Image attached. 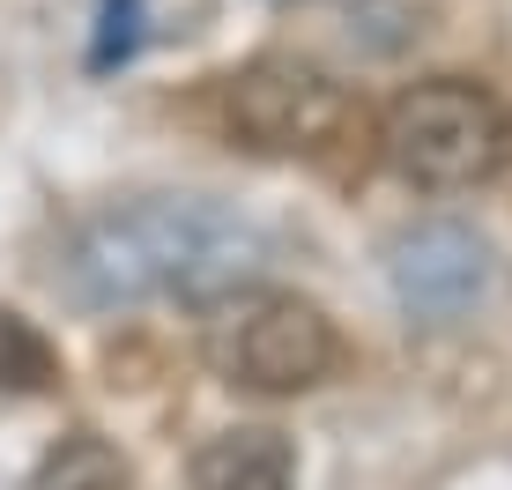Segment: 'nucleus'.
<instances>
[{
    "instance_id": "7ed1b4c3",
    "label": "nucleus",
    "mask_w": 512,
    "mask_h": 490,
    "mask_svg": "<svg viewBox=\"0 0 512 490\" xmlns=\"http://www.w3.org/2000/svg\"><path fill=\"white\" fill-rule=\"evenodd\" d=\"M342 357L327 312L305 305V297H282V290H231L216 297V320H208V364H216L231 387L253 394H305L320 387Z\"/></svg>"
},
{
    "instance_id": "20e7f679",
    "label": "nucleus",
    "mask_w": 512,
    "mask_h": 490,
    "mask_svg": "<svg viewBox=\"0 0 512 490\" xmlns=\"http://www.w3.org/2000/svg\"><path fill=\"white\" fill-rule=\"evenodd\" d=\"M223 119L245 149H268V156H297V149H327L349 119L342 82H327L320 67H297V60H253L245 75H231L223 90Z\"/></svg>"
},
{
    "instance_id": "f03ea898",
    "label": "nucleus",
    "mask_w": 512,
    "mask_h": 490,
    "mask_svg": "<svg viewBox=\"0 0 512 490\" xmlns=\"http://www.w3.org/2000/svg\"><path fill=\"white\" fill-rule=\"evenodd\" d=\"M379 149L386 164L409 186H431V194H461V186H483L490 171L505 164L512 149V119L505 104L475 82H416L386 104L379 119Z\"/></svg>"
},
{
    "instance_id": "0eeeda50",
    "label": "nucleus",
    "mask_w": 512,
    "mask_h": 490,
    "mask_svg": "<svg viewBox=\"0 0 512 490\" xmlns=\"http://www.w3.org/2000/svg\"><path fill=\"white\" fill-rule=\"evenodd\" d=\"M30 490H134V468L119 461L104 439H90V431H75V439H60L45 453L38 483Z\"/></svg>"
},
{
    "instance_id": "f257e3e1",
    "label": "nucleus",
    "mask_w": 512,
    "mask_h": 490,
    "mask_svg": "<svg viewBox=\"0 0 512 490\" xmlns=\"http://www.w3.org/2000/svg\"><path fill=\"white\" fill-rule=\"evenodd\" d=\"M268 238L216 201H134L97 216L67 245V290L82 305H141V297H231L260 275Z\"/></svg>"
},
{
    "instance_id": "1a4fd4ad",
    "label": "nucleus",
    "mask_w": 512,
    "mask_h": 490,
    "mask_svg": "<svg viewBox=\"0 0 512 490\" xmlns=\"http://www.w3.org/2000/svg\"><path fill=\"white\" fill-rule=\"evenodd\" d=\"M134 45H141V0H104V30H97V45H90V67L134 60Z\"/></svg>"
},
{
    "instance_id": "423d86ee",
    "label": "nucleus",
    "mask_w": 512,
    "mask_h": 490,
    "mask_svg": "<svg viewBox=\"0 0 512 490\" xmlns=\"http://www.w3.org/2000/svg\"><path fill=\"white\" fill-rule=\"evenodd\" d=\"M290 476H297V453L268 424L216 431L193 453V490H290Z\"/></svg>"
},
{
    "instance_id": "6e6552de",
    "label": "nucleus",
    "mask_w": 512,
    "mask_h": 490,
    "mask_svg": "<svg viewBox=\"0 0 512 490\" xmlns=\"http://www.w3.org/2000/svg\"><path fill=\"white\" fill-rule=\"evenodd\" d=\"M60 379V357L23 312H0V394H38Z\"/></svg>"
},
{
    "instance_id": "39448f33",
    "label": "nucleus",
    "mask_w": 512,
    "mask_h": 490,
    "mask_svg": "<svg viewBox=\"0 0 512 490\" xmlns=\"http://www.w3.org/2000/svg\"><path fill=\"white\" fill-rule=\"evenodd\" d=\"M394 290L401 305L423 320H453L490 290V253L483 238L461 223H416L409 238H394Z\"/></svg>"
}]
</instances>
